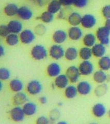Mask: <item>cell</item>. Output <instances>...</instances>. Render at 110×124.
Returning <instances> with one entry per match:
<instances>
[{"instance_id": "cell-45", "label": "cell", "mask_w": 110, "mask_h": 124, "mask_svg": "<svg viewBox=\"0 0 110 124\" xmlns=\"http://www.w3.org/2000/svg\"><path fill=\"white\" fill-rule=\"evenodd\" d=\"M37 3H38L39 5H40V6H42L43 5H44V2L42 1H37Z\"/></svg>"}, {"instance_id": "cell-32", "label": "cell", "mask_w": 110, "mask_h": 124, "mask_svg": "<svg viewBox=\"0 0 110 124\" xmlns=\"http://www.w3.org/2000/svg\"><path fill=\"white\" fill-rule=\"evenodd\" d=\"M54 18V16L48 10L43 12L39 17L40 20L45 23H49L52 22Z\"/></svg>"}, {"instance_id": "cell-29", "label": "cell", "mask_w": 110, "mask_h": 124, "mask_svg": "<svg viewBox=\"0 0 110 124\" xmlns=\"http://www.w3.org/2000/svg\"><path fill=\"white\" fill-rule=\"evenodd\" d=\"M98 66L100 70L106 71L110 69V57L105 55L98 61Z\"/></svg>"}, {"instance_id": "cell-15", "label": "cell", "mask_w": 110, "mask_h": 124, "mask_svg": "<svg viewBox=\"0 0 110 124\" xmlns=\"http://www.w3.org/2000/svg\"><path fill=\"white\" fill-rule=\"evenodd\" d=\"M68 37V34L65 31L58 30L55 31L52 35L53 41L55 44L61 45L64 43Z\"/></svg>"}, {"instance_id": "cell-8", "label": "cell", "mask_w": 110, "mask_h": 124, "mask_svg": "<svg viewBox=\"0 0 110 124\" xmlns=\"http://www.w3.org/2000/svg\"><path fill=\"white\" fill-rule=\"evenodd\" d=\"M81 75L83 76H88L92 75L94 70V66L89 61H83L79 66Z\"/></svg>"}, {"instance_id": "cell-43", "label": "cell", "mask_w": 110, "mask_h": 124, "mask_svg": "<svg viewBox=\"0 0 110 124\" xmlns=\"http://www.w3.org/2000/svg\"><path fill=\"white\" fill-rule=\"evenodd\" d=\"M105 26L110 31V19L106 20L105 22Z\"/></svg>"}, {"instance_id": "cell-27", "label": "cell", "mask_w": 110, "mask_h": 124, "mask_svg": "<svg viewBox=\"0 0 110 124\" xmlns=\"http://www.w3.org/2000/svg\"><path fill=\"white\" fill-rule=\"evenodd\" d=\"M78 94L77 86L73 85H69L64 89V95L67 99H73L77 96Z\"/></svg>"}, {"instance_id": "cell-38", "label": "cell", "mask_w": 110, "mask_h": 124, "mask_svg": "<svg viewBox=\"0 0 110 124\" xmlns=\"http://www.w3.org/2000/svg\"><path fill=\"white\" fill-rule=\"evenodd\" d=\"M102 14L105 19H110V5H105L102 8Z\"/></svg>"}, {"instance_id": "cell-12", "label": "cell", "mask_w": 110, "mask_h": 124, "mask_svg": "<svg viewBox=\"0 0 110 124\" xmlns=\"http://www.w3.org/2000/svg\"><path fill=\"white\" fill-rule=\"evenodd\" d=\"M27 101L28 97L23 92L15 93L13 97V103L15 106H23Z\"/></svg>"}, {"instance_id": "cell-36", "label": "cell", "mask_w": 110, "mask_h": 124, "mask_svg": "<svg viewBox=\"0 0 110 124\" xmlns=\"http://www.w3.org/2000/svg\"><path fill=\"white\" fill-rule=\"evenodd\" d=\"M35 32L38 35H42L46 32V27L44 24H38L35 28Z\"/></svg>"}, {"instance_id": "cell-28", "label": "cell", "mask_w": 110, "mask_h": 124, "mask_svg": "<svg viewBox=\"0 0 110 124\" xmlns=\"http://www.w3.org/2000/svg\"><path fill=\"white\" fill-rule=\"evenodd\" d=\"M79 55V51L75 47H69L65 50V57L68 61H72L77 59Z\"/></svg>"}, {"instance_id": "cell-7", "label": "cell", "mask_w": 110, "mask_h": 124, "mask_svg": "<svg viewBox=\"0 0 110 124\" xmlns=\"http://www.w3.org/2000/svg\"><path fill=\"white\" fill-rule=\"evenodd\" d=\"M35 33L30 29L23 30L22 32L19 34L20 40L22 44L24 45L30 44L35 39Z\"/></svg>"}, {"instance_id": "cell-5", "label": "cell", "mask_w": 110, "mask_h": 124, "mask_svg": "<svg viewBox=\"0 0 110 124\" xmlns=\"http://www.w3.org/2000/svg\"><path fill=\"white\" fill-rule=\"evenodd\" d=\"M65 52L64 48L61 45L54 44L50 47L49 54L52 59L59 60L65 56Z\"/></svg>"}, {"instance_id": "cell-2", "label": "cell", "mask_w": 110, "mask_h": 124, "mask_svg": "<svg viewBox=\"0 0 110 124\" xmlns=\"http://www.w3.org/2000/svg\"><path fill=\"white\" fill-rule=\"evenodd\" d=\"M96 36L100 43L108 45L110 42V31L105 26H101L96 31Z\"/></svg>"}, {"instance_id": "cell-48", "label": "cell", "mask_w": 110, "mask_h": 124, "mask_svg": "<svg viewBox=\"0 0 110 124\" xmlns=\"http://www.w3.org/2000/svg\"><path fill=\"white\" fill-rule=\"evenodd\" d=\"M98 124L95 123H91V124Z\"/></svg>"}, {"instance_id": "cell-25", "label": "cell", "mask_w": 110, "mask_h": 124, "mask_svg": "<svg viewBox=\"0 0 110 124\" xmlns=\"http://www.w3.org/2000/svg\"><path fill=\"white\" fill-rule=\"evenodd\" d=\"M62 4L61 1L54 0L50 2L47 6V10L54 15L60 12L62 10Z\"/></svg>"}, {"instance_id": "cell-42", "label": "cell", "mask_w": 110, "mask_h": 124, "mask_svg": "<svg viewBox=\"0 0 110 124\" xmlns=\"http://www.w3.org/2000/svg\"><path fill=\"white\" fill-rule=\"evenodd\" d=\"M5 53V48L2 45L0 46V56H2Z\"/></svg>"}, {"instance_id": "cell-26", "label": "cell", "mask_w": 110, "mask_h": 124, "mask_svg": "<svg viewBox=\"0 0 110 124\" xmlns=\"http://www.w3.org/2000/svg\"><path fill=\"white\" fill-rule=\"evenodd\" d=\"M97 37L93 33H89L86 34L83 37V42L85 46L88 48H92L93 46L96 44Z\"/></svg>"}, {"instance_id": "cell-18", "label": "cell", "mask_w": 110, "mask_h": 124, "mask_svg": "<svg viewBox=\"0 0 110 124\" xmlns=\"http://www.w3.org/2000/svg\"><path fill=\"white\" fill-rule=\"evenodd\" d=\"M17 15L23 20H29L33 17V12L29 7L22 6L19 7Z\"/></svg>"}, {"instance_id": "cell-22", "label": "cell", "mask_w": 110, "mask_h": 124, "mask_svg": "<svg viewBox=\"0 0 110 124\" xmlns=\"http://www.w3.org/2000/svg\"><path fill=\"white\" fill-rule=\"evenodd\" d=\"M19 7L15 3H8L4 7V12L8 17H13L18 15Z\"/></svg>"}, {"instance_id": "cell-47", "label": "cell", "mask_w": 110, "mask_h": 124, "mask_svg": "<svg viewBox=\"0 0 110 124\" xmlns=\"http://www.w3.org/2000/svg\"><path fill=\"white\" fill-rule=\"evenodd\" d=\"M108 114H109V117H110V110H109V112H108Z\"/></svg>"}, {"instance_id": "cell-40", "label": "cell", "mask_w": 110, "mask_h": 124, "mask_svg": "<svg viewBox=\"0 0 110 124\" xmlns=\"http://www.w3.org/2000/svg\"><path fill=\"white\" fill-rule=\"evenodd\" d=\"M74 0H65V1H61L63 6H69L73 5Z\"/></svg>"}, {"instance_id": "cell-39", "label": "cell", "mask_w": 110, "mask_h": 124, "mask_svg": "<svg viewBox=\"0 0 110 124\" xmlns=\"http://www.w3.org/2000/svg\"><path fill=\"white\" fill-rule=\"evenodd\" d=\"M88 4L87 0H74L73 5L78 8H83L85 7Z\"/></svg>"}, {"instance_id": "cell-19", "label": "cell", "mask_w": 110, "mask_h": 124, "mask_svg": "<svg viewBox=\"0 0 110 124\" xmlns=\"http://www.w3.org/2000/svg\"><path fill=\"white\" fill-rule=\"evenodd\" d=\"M92 111L96 117L101 118L107 113V108L103 103H97L93 107Z\"/></svg>"}, {"instance_id": "cell-17", "label": "cell", "mask_w": 110, "mask_h": 124, "mask_svg": "<svg viewBox=\"0 0 110 124\" xmlns=\"http://www.w3.org/2000/svg\"><path fill=\"white\" fill-rule=\"evenodd\" d=\"M23 112L27 116H32L37 113L38 108L37 104L34 102L27 101L22 106Z\"/></svg>"}, {"instance_id": "cell-35", "label": "cell", "mask_w": 110, "mask_h": 124, "mask_svg": "<svg viewBox=\"0 0 110 124\" xmlns=\"http://www.w3.org/2000/svg\"><path fill=\"white\" fill-rule=\"evenodd\" d=\"M50 120L44 115L39 116L35 122V124H50Z\"/></svg>"}, {"instance_id": "cell-24", "label": "cell", "mask_w": 110, "mask_h": 124, "mask_svg": "<svg viewBox=\"0 0 110 124\" xmlns=\"http://www.w3.org/2000/svg\"><path fill=\"white\" fill-rule=\"evenodd\" d=\"M82 16L78 12H72L68 17V22L72 26H78L81 24Z\"/></svg>"}, {"instance_id": "cell-9", "label": "cell", "mask_w": 110, "mask_h": 124, "mask_svg": "<svg viewBox=\"0 0 110 124\" xmlns=\"http://www.w3.org/2000/svg\"><path fill=\"white\" fill-rule=\"evenodd\" d=\"M97 23V19L95 16L92 14H85L82 16L81 24L84 28L90 29L94 28Z\"/></svg>"}, {"instance_id": "cell-30", "label": "cell", "mask_w": 110, "mask_h": 124, "mask_svg": "<svg viewBox=\"0 0 110 124\" xmlns=\"http://www.w3.org/2000/svg\"><path fill=\"white\" fill-rule=\"evenodd\" d=\"M79 55L83 61H89L93 55L92 48L87 46L81 48L79 51Z\"/></svg>"}, {"instance_id": "cell-33", "label": "cell", "mask_w": 110, "mask_h": 124, "mask_svg": "<svg viewBox=\"0 0 110 124\" xmlns=\"http://www.w3.org/2000/svg\"><path fill=\"white\" fill-rule=\"evenodd\" d=\"M108 91V86L105 83L101 84L95 90V93L97 96L101 97L104 96Z\"/></svg>"}, {"instance_id": "cell-23", "label": "cell", "mask_w": 110, "mask_h": 124, "mask_svg": "<svg viewBox=\"0 0 110 124\" xmlns=\"http://www.w3.org/2000/svg\"><path fill=\"white\" fill-rule=\"evenodd\" d=\"M108 79V77L105 71L99 70L94 73L93 79L95 82L101 84L104 83Z\"/></svg>"}, {"instance_id": "cell-37", "label": "cell", "mask_w": 110, "mask_h": 124, "mask_svg": "<svg viewBox=\"0 0 110 124\" xmlns=\"http://www.w3.org/2000/svg\"><path fill=\"white\" fill-rule=\"evenodd\" d=\"M10 32L7 25L2 24L0 26V34L1 36L3 37H6L10 34Z\"/></svg>"}, {"instance_id": "cell-3", "label": "cell", "mask_w": 110, "mask_h": 124, "mask_svg": "<svg viewBox=\"0 0 110 124\" xmlns=\"http://www.w3.org/2000/svg\"><path fill=\"white\" fill-rule=\"evenodd\" d=\"M43 89V85L40 81L37 80L30 81L27 84L26 90L28 94L31 95L35 96L40 94Z\"/></svg>"}, {"instance_id": "cell-10", "label": "cell", "mask_w": 110, "mask_h": 124, "mask_svg": "<svg viewBox=\"0 0 110 124\" xmlns=\"http://www.w3.org/2000/svg\"><path fill=\"white\" fill-rule=\"evenodd\" d=\"M62 68L61 65L56 62H53L48 65L47 67V74L51 78H56L61 74Z\"/></svg>"}, {"instance_id": "cell-41", "label": "cell", "mask_w": 110, "mask_h": 124, "mask_svg": "<svg viewBox=\"0 0 110 124\" xmlns=\"http://www.w3.org/2000/svg\"><path fill=\"white\" fill-rule=\"evenodd\" d=\"M39 101L42 104H45L48 101V99L45 96H41L39 98Z\"/></svg>"}, {"instance_id": "cell-46", "label": "cell", "mask_w": 110, "mask_h": 124, "mask_svg": "<svg viewBox=\"0 0 110 124\" xmlns=\"http://www.w3.org/2000/svg\"><path fill=\"white\" fill-rule=\"evenodd\" d=\"M3 89V83L1 82V83H0V90L2 91Z\"/></svg>"}, {"instance_id": "cell-34", "label": "cell", "mask_w": 110, "mask_h": 124, "mask_svg": "<svg viewBox=\"0 0 110 124\" xmlns=\"http://www.w3.org/2000/svg\"><path fill=\"white\" fill-rule=\"evenodd\" d=\"M11 72L6 67L0 68V79L2 81H7L10 79Z\"/></svg>"}, {"instance_id": "cell-31", "label": "cell", "mask_w": 110, "mask_h": 124, "mask_svg": "<svg viewBox=\"0 0 110 124\" xmlns=\"http://www.w3.org/2000/svg\"><path fill=\"white\" fill-rule=\"evenodd\" d=\"M5 41L6 44L9 46H16L20 41L19 35L16 34L10 33L5 38Z\"/></svg>"}, {"instance_id": "cell-21", "label": "cell", "mask_w": 110, "mask_h": 124, "mask_svg": "<svg viewBox=\"0 0 110 124\" xmlns=\"http://www.w3.org/2000/svg\"><path fill=\"white\" fill-rule=\"evenodd\" d=\"M93 55L96 57L101 58L105 56L106 48L104 45L101 43L96 44L92 48Z\"/></svg>"}, {"instance_id": "cell-1", "label": "cell", "mask_w": 110, "mask_h": 124, "mask_svg": "<svg viewBox=\"0 0 110 124\" xmlns=\"http://www.w3.org/2000/svg\"><path fill=\"white\" fill-rule=\"evenodd\" d=\"M31 55L37 61L44 60L48 55V51L44 46L38 44L35 45L31 50Z\"/></svg>"}, {"instance_id": "cell-11", "label": "cell", "mask_w": 110, "mask_h": 124, "mask_svg": "<svg viewBox=\"0 0 110 124\" xmlns=\"http://www.w3.org/2000/svg\"><path fill=\"white\" fill-rule=\"evenodd\" d=\"M78 93L81 95H87L92 90L91 84L87 81H81L77 85Z\"/></svg>"}, {"instance_id": "cell-20", "label": "cell", "mask_w": 110, "mask_h": 124, "mask_svg": "<svg viewBox=\"0 0 110 124\" xmlns=\"http://www.w3.org/2000/svg\"><path fill=\"white\" fill-rule=\"evenodd\" d=\"M9 87L11 92L17 93L22 92L24 88V84L21 80L18 78H14L10 81Z\"/></svg>"}, {"instance_id": "cell-6", "label": "cell", "mask_w": 110, "mask_h": 124, "mask_svg": "<svg viewBox=\"0 0 110 124\" xmlns=\"http://www.w3.org/2000/svg\"><path fill=\"white\" fill-rule=\"evenodd\" d=\"M65 75L67 77L70 82L72 83L78 82L81 76L79 68L74 65L70 66L67 69Z\"/></svg>"}, {"instance_id": "cell-4", "label": "cell", "mask_w": 110, "mask_h": 124, "mask_svg": "<svg viewBox=\"0 0 110 124\" xmlns=\"http://www.w3.org/2000/svg\"><path fill=\"white\" fill-rule=\"evenodd\" d=\"M9 117L11 121L16 123L22 122L25 118V115L21 107L15 106L9 111Z\"/></svg>"}, {"instance_id": "cell-14", "label": "cell", "mask_w": 110, "mask_h": 124, "mask_svg": "<svg viewBox=\"0 0 110 124\" xmlns=\"http://www.w3.org/2000/svg\"><path fill=\"white\" fill-rule=\"evenodd\" d=\"M7 25L10 33L18 34L23 31L22 23L19 20H11Z\"/></svg>"}, {"instance_id": "cell-13", "label": "cell", "mask_w": 110, "mask_h": 124, "mask_svg": "<svg viewBox=\"0 0 110 124\" xmlns=\"http://www.w3.org/2000/svg\"><path fill=\"white\" fill-rule=\"evenodd\" d=\"M70 81L65 74H61L55 78L54 86L59 89H65L69 85Z\"/></svg>"}, {"instance_id": "cell-44", "label": "cell", "mask_w": 110, "mask_h": 124, "mask_svg": "<svg viewBox=\"0 0 110 124\" xmlns=\"http://www.w3.org/2000/svg\"><path fill=\"white\" fill-rule=\"evenodd\" d=\"M56 124H68L64 121H60L57 122Z\"/></svg>"}, {"instance_id": "cell-16", "label": "cell", "mask_w": 110, "mask_h": 124, "mask_svg": "<svg viewBox=\"0 0 110 124\" xmlns=\"http://www.w3.org/2000/svg\"><path fill=\"white\" fill-rule=\"evenodd\" d=\"M68 37L70 39L76 41L80 39L83 36V31L79 26H71L68 31Z\"/></svg>"}]
</instances>
